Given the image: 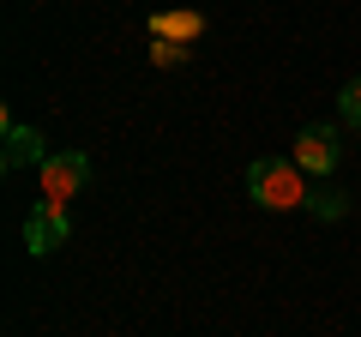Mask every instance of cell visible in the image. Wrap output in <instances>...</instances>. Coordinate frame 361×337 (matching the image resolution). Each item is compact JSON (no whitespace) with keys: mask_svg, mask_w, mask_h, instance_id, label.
Instances as JSON below:
<instances>
[{"mask_svg":"<svg viewBox=\"0 0 361 337\" xmlns=\"http://www.w3.org/2000/svg\"><path fill=\"white\" fill-rule=\"evenodd\" d=\"M151 37L157 42H199L205 37V13H193V6H180V13H151Z\"/></svg>","mask_w":361,"mask_h":337,"instance_id":"cell-5","label":"cell"},{"mask_svg":"<svg viewBox=\"0 0 361 337\" xmlns=\"http://www.w3.org/2000/svg\"><path fill=\"white\" fill-rule=\"evenodd\" d=\"M0 163L6 168H25V163H49V151H42V133L37 127H18V121H6V151H0Z\"/></svg>","mask_w":361,"mask_h":337,"instance_id":"cell-6","label":"cell"},{"mask_svg":"<svg viewBox=\"0 0 361 337\" xmlns=\"http://www.w3.org/2000/svg\"><path fill=\"white\" fill-rule=\"evenodd\" d=\"M307 211H313V217H343L349 199H343V193H331V187H319V193H307Z\"/></svg>","mask_w":361,"mask_h":337,"instance_id":"cell-7","label":"cell"},{"mask_svg":"<svg viewBox=\"0 0 361 337\" xmlns=\"http://www.w3.org/2000/svg\"><path fill=\"white\" fill-rule=\"evenodd\" d=\"M66 235H73V223H66V205H37L25 217V247L37 253V259H49V253H61Z\"/></svg>","mask_w":361,"mask_h":337,"instance_id":"cell-3","label":"cell"},{"mask_svg":"<svg viewBox=\"0 0 361 337\" xmlns=\"http://www.w3.org/2000/svg\"><path fill=\"white\" fill-rule=\"evenodd\" d=\"M247 193H253L259 211H301L313 187L301 181L295 157H259V163L247 168Z\"/></svg>","mask_w":361,"mask_h":337,"instance_id":"cell-1","label":"cell"},{"mask_svg":"<svg viewBox=\"0 0 361 337\" xmlns=\"http://www.w3.org/2000/svg\"><path fill=\"white\" fill-rule=\"evenodd\" d=\"M37 175H42V205H73L90 181V157L85 151H49V163Z\"/></svg>","mask_w":361,"mask_h":337,"instance_id":"cell-2","label":"cell"},{"mask_svg":"<svg viewBox=\"0 0 361 337\" xmlns=\"http://www.w3.org/2000/svg\"><path fill=\"white\" fill-rule=\"evenodd\" d=\"M337 115H343L349 127H361V78H349L343 91H337Z\"/></svg>","mask_w":361,"mask_h":337,"instance_id":"cell-8","label":"cell"},{"mask_svg":"<svg viewBox=\"0 0 361 337\" xmlns=\"http://www.w3.org/2000/svg\"><path fill=\"white\" fill-rule=\"evenodd\" d=\"M295 163H301V175H331L337 168V133L331 127H301V139H295Z\"/></svg>","mask_w":361,"mask_h":337,"instance_id":"cell-4","label":"cell"},{"mask_svg":"<svg viewBox=\"0 0 361 337\" xmlns=\"http://www.w3.org/2000/svg\"><path fill=\"white\" fill-rule=\"evenodd\" d=\"M151 61H157V66H187V49H180V42H157V37H151Z\"/></svg>","mask_w":361,"mask_h":337,"instance_id":"cell-9","label":"cell"}]
</instances>
